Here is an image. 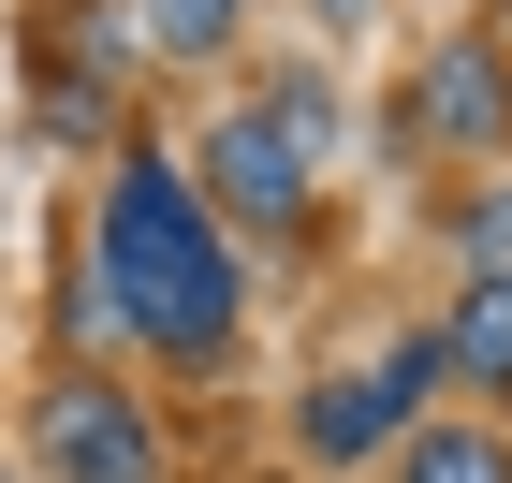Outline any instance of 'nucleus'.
<instances>
[{
    "instance_id": "nucleus-1",
    "label": "nucleus",
    "mask_w": 512,
    "mask_h": 483,
    "mask_svg": "<svg viewBox=\"0 0 512 483\" xmlns=\"http://www.w3.org/2000/svg\"><path fill=\"white\" fill-rule=\"evenodd\" d=\"M88 279H103V308H118V337H147L161 366H220L235 352V235L191 205V176L176 161H118V191H103V235H88Z\"/></svg>"
},
{
    "instance_id": "nucleus-2",
    "label": "nucleus",
    "mask_w": 512,
    "mask_h": 483,
    "mask_svg": "<svg viewBox=\"0 0 512 483\" xmlns=\"http://www.w3.org/2000/svg\"><path fill=\"white\" fill-rule=\"evenodd\" d=\"M425 396H439V337H425V322H395L366 381H308L293 454H308V469H366V454H395L410 425H425Z\"/></svg>"
},
{
    "instance_id": "nucleus-3",
    "label": "nucleus",
    "mask_w": 512,
    "mask_h": 483,
    "mask_svg": "<svg viewBox=\"0 0 512 483\" xmlns=\"http://www.w3.org/2000/svg\"><path fill=\"white\" fill-rule=\"evenodd\" d=\"M30 454H44V483H176L147 396H118L103 366H59V381L30 396Z\"/></svg>"
},
{
    "instance_id": "nucleus-4",
    "label": "nucleus",
    "mask_w": 512,
    "mask_h": 483,
    "mask_svg": "<svg viewBox=\"0 0 512 483\" xmlns=\"http://www.w3.org/2000/svg\"><path fill=\"white\" fill-rule=\"evenodd\" d=\"M205 220H249V235H308V220H322V161L308 147H293V132H278L264 118V103H220V132H205Z\"/></svg>"
},
{
    "instance_id": "nucleus-5",
    "label": "nucleus",
    "mask_w": 512,
    "mask_h": 483,
    "mask_svg": "<svg viewBox=\"0 0 512 483\" xmlns=\"http://www.w3.org/2000/svg\"><path fill=\"white\" fill-rule=\"evenodd\" d=\"M395 147H469V161H498V147H512V59H498V44H439L425 74H410Z\"/></svg>"
},
{
    "instance_id": "nucleus-6",
    "label": "nucleus",
    "mask_w": 512,
    "mask_h": 483,
    "mask_svg": "<svg viewBox=\"0 0 512 483\" xmlns=\"http://www.w3.org/2000/svg\"><path fill=\"white\" fill-rule=\"evenodd\" d=\"M425 337H439V381L512 396V279H469V293H454V322H425Z\"/></svg>"
},
{
    "instance_id": "nucleus-7",
    "label": "nucleus",
    "mask_w": 512,
    "mask_h": 483,
    "mask_svg": "<svg viewBox=\"0 0 512 483\" xmlns=\"http://www.w3.org/2000/svg\"><path fill=\"white\" fill-rule=\"evenodd\" d=\"M395 483H512V440L498 425H410L395 440Z\"/></svg>"
},
{
    "instance_id": "nucleus-8",
    "label": "nucleus",
    "mask_w": 512,
    "mask_h": 483,
    "mask_svg": "<svg viewBox=\"0 0 512 483\" xmlns=\"http://www.w3.org/2000/svg\"><path fill=\"white\" fill-rule=\"evenodd\" d=\"M235 30H249V0H147V15H132L147 59H220Z\"/></svg>"
},
{
    "instance_id": "nucleus-9",
    "label": "nucleus",
    "mask_w": 512,
    "mask_h": 483,
    "mask_svg": "<svg viewBox=\"0 0 512 483\" xmlns=\"http://www.w3.org/2000/svg\"><path fill=\"white\" fill-rule=\"evenodd\" d=\"M439 235H454L469 279H512V191H454V205H439Z\"/></svg>"
},
{
    "instance_id": "nucleus-10",
    "label": "nucleus",
    "mask_w": 512,
    "mask_h": 483,
    "mask_svg": "<svg viewBox=\"0 0 512 483\" xmlns=\"http://www.w3.org/2000/svg\"><path fill=\"white\" fill-rule=\"evenodd\" d=\"M308 15H322V30H366V0H308Z\"/></svg>"
},
{
    "instance_id": "nucleus-11",
    "label": "nucleus",
    "mask_w": 512,
    "mask_h": 483,
    "mask_svg": "<svg viewBox=\"0 0 512 483\" xmlns=\"http://www.w3.org/2000/svg\"><path fill=\"white\" fill-rule=\"evenodd\" d=\"M483 44H498V59H512V0H498V30H483Z\"/></svg>"
},
{
    "instance_id": "nucleus-12",
    "label": "nucleus",
    "mask_w": 512,
    "mask_h": 483,
    "mask_svg": "<svg viewBox=\"0 0 512 483\" xmlns=\"http://www.w3.org/2000/svg\"><path fill=\"white\" fill-rule=\"evenodd\" d=\"M0 483H15V469H0Z\"/></svg>"
}]
</instances>
